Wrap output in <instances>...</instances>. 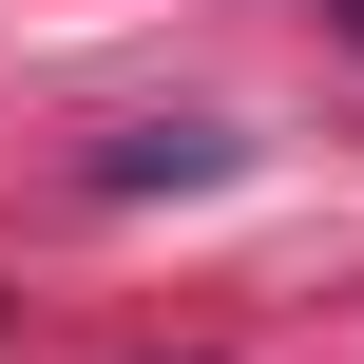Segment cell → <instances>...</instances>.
<instances>
[{
    "label": "cell",
    "mask_w": 364,
    "mask_h": 364,
    "mask_svg": "<svg viewBox=\"0 0 364 364\" xmlns=\"http://www.w3.org/2000/svg\"><path fill=\"white\" fill-rule=\"evenodd\" d=\"M250 134H211V115H134V134H96V192H211Z\"/></svg>",
    "instance_id": "1"
},
{
    "label": "cell",
    "mask_w": 364,
    "mask_h": 364,
    "mask_svg": "<svg viewBox=\"0 0 364 364\" xmlns=\"http://www.w3.org/2000/svg\"><path fill=\"white\" fill-rule=\"evenodd\" d=\"M346 38H364V0H346Z\"/></svg>",
    "instance_id": "2"
}]
</instances>
